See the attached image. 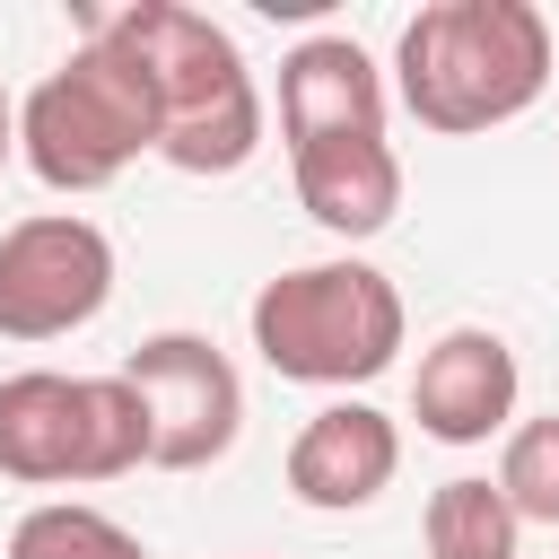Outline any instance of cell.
I'll return each mask as SVG.
<instances>
[{
	"label": "cell",
	"mask_w": 559,
	"mask_h": 559,
	"mask_svg": "<svg viewBox=\"0 0 559 559\" xmlns=\"http://www.w3.org/2000/svg\"><path fill=\"white\" fill-rule=\"evenodd\" d=\"M288 498L297 507H314V515H358V507H376L384 489H393V472H402V428L376 411V402H358V393H341V402H323L297 437H288Z\"/></svg>",
	"instance_id": "obj_9"
},
{
	"label": "cell",
	"mask_w": 559,
	"mask_h": 559,
	"mask_svg": "<svg viewBox=\"0 0 559 559\" xmlns=\"http://www.w3.org/2000/svg\"><path fill=\"white\" fill-rule=\"evenodd\" d=\"M148 463V411L114 376L17 367L0 376V480L17 489H96Z\"/></svg>",
	"instance_id": "obj_5"
},
{
	"label": "cell",
	"mask_w": 559,
	"mask_h": 559,
	"mask_svg": "<svg viewBox=\"0 0 559 559\" xmlns=\"http://www.w3.org/2000/svg\"><path fill=\"white\" fill-rule=\"evenodd\" d=\"M515 402H524V367L507 349V332L489 323H454L419 349V376H411V419L419 437L437 445H489L515 428Z\"/></svg>",
	"instance_id": "obj_8"
},
{
	"label": "cell",
	"mask_w": 559,
	"mask_h": 559,
	"mask_svg": "<svg viewBox=\"0 0 559 559\" xmlns=\"http://www.w3.org/2000/svg\"><path fill=\"white\" fill-rule=\"evenodd\" d=\"M122 384L148 411V472H210L245 437V376L210 332H148L122 358Z\"/></svg>",
	"instance_id": "obj_6"
},
{
	"label": "cell",
	"mask_w": 559,
	"mask_h": 559,
	"mask_svg": "<svg viewBox=\"0 0 559 559\" xmlns=\"http://www.w3.org/2000/svg\"><path fill=\"white\" fill-rule=\"evenodd\" d=\"M105 44H122L148 87H157V157L175 175H236L262 148V87L236 52V35L210 9L183 0H122V9H79Z\"/></svg>",
	"instance_id": "obj_2"
},
{
	"label": "cell",
	"mask_w": 559,
	"mask_h": 559,
	"mask_svg": "<svg viewBox=\"0 0 559 559\" xmlns=\"http://www.w3.org/2000/svg\"><path fill=\"white\" fill-rule=\"evenodd\" d=\"M393 114V87L376 70L367 44L349 35H306L280 52V140L306 148V140H358V131H384Z\"/></svg>",
	"instance_id": "obj_10"
},
{
	"label": "cell",
	"mask_w": 559,
	"mask_h": 559,
	"mask_svg": "<svg viewBox=\"0 0 559 559\" xmlns=\"http://www.w3.org/2000/svg\"><path fill=\"white\" fill-rule=\"evenodd\" d=\"M245 332H253V358L280 376V384H314V393H358L376 384L393 358H402V288L358 262V253H323V262H288L253 288L245 306Z\"/></svg>",
	"instance_id": "obj_3"
},
{
	"label": "cell",
	"mask_w": 559,
	"mask_h": 559,
	"mask_svg": "<svg viewBox=\"0 0 559 559\" xmlns=\"http://www.w3.org/2000/svg\"><path fill=\"white\" fill-rule=\"evenodd\" d=\"M17 157L44 192H105L122 166L157 157V87L148 70L105 44L96 26H79L70 61L44 70L26 96H17Z\"/></svg>",
	"instance_id": "obj_4"
},
{
	"label": "cell",
	"mask_w": 559,
	"mask_h": 559,
	"mask_svg": "<svg viewBox=\"0 0 559 559\" xmlns=\"http://www.w3.org/2000/svg\"><path fill=\"white\" fill-rule=\"evenodd\" d=\"M288 175H297V210L341 236V245H367L393 227L402 210V157L384 131H358V140H306L288 148Z\"/></svg>",
	"instance_id": "obj_11"
},
{
	"label": "cell",
	"mask_w": 559,
	"mask_h": 559,
	"mask_svg": "<svg viewBox=\"0 0 559 559\" xmlns=\"http://www.w3.org/2000/svg\"><path fill=\"white\" fill-rule=\"evenodd\" d=\"M9 559H148V542L87 498H35L9 524Z\"/></svg>",
	"instance_id": "obj_13"
},
{
	"label": "cell",
	"mask_w": 559,
	"mask_h": 559,
	"mask_svg": "<svg viewBox=\"0 0 559 559\" xmlns=\"http://www.w3.org/2000/svg\"><path fill=\"white\" fill-rule=\"evenodd\" d=\"M9 157H17V96L0 87V166H9Z\"/></svg>",
	"instance_id": "obj_15"
},
{
	"label": "cell",
	"mask_w": 559,
	"mask_h": 559,
	"mask_svg": "<svg viewBox=\"0 0 559 559\" xmlns=\"http://www.w3.org/2000/svg\"><path fill=\"white\" fill-rule=\"evenodd\" d=\"M550 17L533 0H428L393 44V96L419 131H507L550 96Z\"/></svg>",
	"instance_id": "obj_1"
},
{
	"label": "cell",
	"mask_w": 559,
	"mask_h": 559,
	"mask_svg": "<svg viewBox=\"0 0 559 559\" xmlns=\"http://www.w3.org/2000/svg\"><path fill=\"white\" fill-rule=\"evenodd\" d=\"M419 550H428V559H515V550H524V524H515V507L498 498V480L454 472V480H437L428 507H419Z\"/></svg>",
	"instance_id": "obj_12"
},
{
	"label": "cell",
	"mask_w": 559,
	"mask_h": 559,
	"mask_svg": "<svg viewBox=\"0 0 559 559\" xmlns=\"http://www.w3.org/2000/svg\"><path fill=\"white\" fill-rule=\"evenodd\" d=\"M114 306V236L79 210L0 227V341H70Z\"/></svg>",
	"instance_id": "obj_7"
},
{
	"label": "cell",
	"mask_w": 559,
	"mask_h": 559,
	"mask_svg": "<svg viewBox=\"0 0 559 559\" xmlns=\"http://www.w3.org/2000/svg\"><path fill=\"white\" fill-rule=\"evenodd\" d=\"M489 480H498V498L515 507V524H559V411L515 419Z\"/></svg>",
	"instance_id": "obj_14"
}]
</instances>
